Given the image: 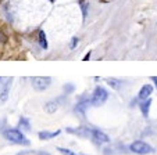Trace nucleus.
Returning <instances> with one entry per match:
<instances>
[{"mask_svg": "<svg viewBox=\"0 0 157 155\" xmlns=\"http://www.w3.org/2000/svg\"><path fill=\"white\" fill-rule=\"evenodd\" d=\"M4 137L7 138L9 141L15 144H24V146H29V141L25 138V136L18 130V129H7L4 130Z\"/></svg>", "mask_w": 157, "mask_h": 155, "instance_id": "nucleus-1", "label": "nucleus"}, {"mask_svg": "<svg viewBox=\"0 0 157 155\" xmlns=\"http://www.w3.org/2000/svg\"><path fill=\"white\" fill-rule=\"evenodd\" d=\"M107 98H109V93H107V90L104 87L98 86V87L95 89V91H93V94H92L90 104H92L93 107H99V105H101V104H104V102L107 101Z\"/></svg>", "mask_w": 157, "mask_h": 155, "instance_id": "nucleus-2", "label": "nucleus"}, {"mask_svg": "<svg viewBox=\"0 0 157 155\" xmlns=\"http://www.w3.org/2000/svg\"><path fill=\"white\" fill-rule=\"evenodd\" d=\"M129 149L132 152H135V154H139V155H146V154L153 152L151 146L147 143H145V141H133V143L129 146Z\"/></svg>", "mask_w": 157, "mask_h": 155, "instance_id": "nucleus-3", "label": "nucleus"}, {"mask_svg": "<svg viewBox=\"0 0 157 155\" xmlns=\"http://www.w3.org/2000/svg\"><path fill=\"white\" fill-rule=\"evenodd\" d=\"M50 83H52L50 76H35V78H32V86L38 91L46 90L50 86Z\"/></svg>", "mask_w": 157, "mask_h": 155, "instance_id": "nucleus-4", "label": "nucleus"}, {"mask_svg": "<svg viewBox=\"0 0 157 155\" xmlns=\"http://www.w3.org/2000/svg\"><path fill=\"white\" fill-rule=\"evenodd\" d=\"M90 136H92L93 141H95L96 144H103V143H109L110 141L109 136H107L106 133L100 132V130H92V132H90Z\"/></svg>", "mask_w": 157, "mask_h": 155, "instance_id": "nucleus-5", "label": "nucleus"}, {"mask_svg": "<svg viewBox=\"0 0 157 155\" xmlns=\"http://www.w3.org/2000/svg\"><path fill=\"white\" fill-rule=\"evenodd\" d=\"M151 91H153V87H151V85H145L142 89H140L139 96H138V97H139L140 100H147L149 97H150Z\"/></svg>", "mask_w": 157, "mask_h": 155, "instance_id": "nucleus-6", "label": "nucleus"}, {"mask_svg": "<svg viewBox=\"0 0 157 155\" xmlns=\"http://www.w3.org/2000/svg\"><path fill=\"white\" fill-rule=\"evenodd\" d=\"M59 135H60V130H57V132H39L38 133L40 140H50V138H54Z\"/></svg>", "mask_w": 157, "mask_h": 155, "instance_id": "nucleus-7", "label": "nucleus"}, {"mask_svg": "<svg viewBox=\"0 0 157 155\" xmlns=\"http://www.w3.org/2000/svg\"><path fill=\"white\" fill-rule=\"evenodd\" d=\"M10 86H11V79H9V80H7V83H6V85H4L3 90H2V94H0V101H2V102L7 101V98H9Z\"/></svg>", "mask_w": 157, "mask_h": 155, "instance_id": "nucleus-8", "label": "nucleus"}, {"mask_svg": "<svg viewBox=\"0 0 157 155\" xmlns=\"http://www.w3.org/2000/svg\"><path fill=\"white\" fill-rule=\"evenodd\" d=\"M150 105H151V100L147 98V100H143V102L140 104V109H142V114L143 116L147 118L149 116V111H150Z\"/></svg>", "mask_w": 157, "mask_h": 155, "instance_id": "nucleus-9", "label": "nucleus"}, {"mask_svg": "<svg viewBox=\"0 0 157 155\" xmlns=\"http://www.w3.org/2000/svg\"><path fill=\"white\" fill-rule=\"evenodd\" d=\"M57 108H59V105H57V102H54V101H49L44 104V111L48 112V114H54V112L57 111Z\"/></svg>", "mask_w": 157, "mask_h": 155, "instance_id": "nucleus-10", "label": "nucleus"}, {"mask_svg": "<svg viewBox=\"0 0 157 155\" xmlns=\"http://www.w3.org/2000/svg\"><path fill=\"white\" fill-rule=\"evenodd\" d=\"M39 43H40L42 49H48V40H46V35H44L43 31L39 32Z\"/></svg>", "mask_w": 157, "mask_h": 155, "instance_id": "nucleus-11", "label": "nucleus"}, {"mask_svg": "<svg viewBox=\"0 0 157 155\" xmlns=\"http://www.w3.org/2000/svg\"><path fill=\"white\" fill-rule=\"evenodd\" d=\"M107 83H109V85L111 86L113 89H116V90H118L120 86H121V82H120L118 79H111V78H109V79H107Z\"/></svg>", "mask_w": 157, "mask_h": 155, "instance_id": "nucleus-12", "label": "nucleus"}, {"mask_svg": "<svg viewBox=\"0 0 157 155\" xmlns=\"http://www.w3.org/2000/svg\"><path fill=\"white\" fill-rule=\"evenodd\" d=\"M18 126H20L21 129L24 127L25 130H29V129H31L29 122H28V119H27V118H21V119H20V123H18Z\"/></svg>", "mask_w": 157, "mask_h": 155, "instance_id": "nucleus-13", "label": "nucleus"}, {"mask_svg": "<svg viewBox=\"0 0 157 155\" xmlns=\"http://www.w3.org/2000/svg\"><path fill=\"white\" fill-rule=\"evenodd\" d=\"M59 152H61L63 155H77L74 151H71V149H68V148H63V147H59Z\"/></svg>", "mask_w": 157, "mask_h": 155, "instance_id": "nucleus-14", "label": "nucleus"}, {"mask_svg": "<svg viewBox=\"0 0 157 155\" xmlns=\"http://www.w3.org/2000/svg\"><path fill=\"white\" fill-rule=\"evenodd\" d=\"M6 42H7V36L4 35V32L0 31V43H6Z\"/></svg>", "mask_w": 157, "mask_h": 155, "instance_id": "nucleus-15", "label": "nucleus"}, {"mask_svg": "<svg viewBox=\"0 0 157 155\" xmlns=\"http://www.w3.org/2000/svg\"><path fill=\"white\" fill-rule=\"evenodd\" d=\"M77 43H78V38H74V39H72V42H71V49H75Z\"/></svg>", "mask_w": 157, "mask_h": 155, "instance_id": "nucleus-16", "label": "nucleus"}, {"mask_svg": "<svg viewBox=\"0 0 157 155\" xmlns=\"http://www.w3.org/2000/svg\"><path fill=\"white\" fill-rule=\"evenodd\" d=\"M72 89H74V86H72V85H65L64 86V90L67 91V93H70L68 90H72Z\"/></svg>", "mask_w": 157, "mask_h": 155, "instance_id": "nucleus-17", "label": "nucleus"}, {"mask_svg": "<svg viewBox=\"0 0 157 155\" xmlns=\"http://www.w3.org/2000/svg\"><path fill=\"white\" fill-rule=\"evenodd\" d=\"M86 9H88V6H86V3H82V11H83V17H86Z\"/></svg>", "mask_w": 157, "mask_h": 155, "instance_id": "nucleus-18", "label": "nucleus"}, {"mask_svg": "<svg viewBox=\"0 0 157 155\" xmlns=\"http://www.w3.org/2000/svg\"><path fill=\"white\" fill-rule=\"evenodd\" d=\"M89 57H90V51H89V53L85 56V58H83V61H88V60H89Z\"/></svg>", "mask_w": 157, "mask_h": 155, "instance_id": "nucleus-19", "label": "nucleus"}, {"mask_svg": "<svg viewBox=\"0 0 157 155\" xmlns=\"http://www.w3.org/2000/svg\"><path fill=\"white\" fill-rule=\"evenodd\" d=\"M39 155H50L49 152H39Z\"/></svg>", "mask_w": 157, "mask_h": 155, "instance_id": "nucleus-20", "label": "nucleus"}, {"mask_svg": "<svg viewBox=\"0 0 157 155\" xmlns=\"http://www.w3.org/2000/svg\"><path fill=\"white\" fill-rule=\"evenodd\" d=\"M153 80H154V83H156V86H157V78H153Z\"/></svg>", "mask_w": 157, "mask_h": 155, "instance_id": "nucleus-21", "label": "nucleus"}, {"mask_svg": "<svg viewBox=\"0 0 157 155\" xmlns=\"http://www.w3.org/2000/svg\"><path fill=\"white\" fill-rule=\"evenodd\" d=\"M50 2H54V0H50Z\"/></svg>", "mask_w": 157, "mask_h": 155, "instance_id": "nucleus-22", "label": "nucleus"}]
</instances>
